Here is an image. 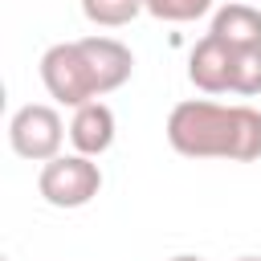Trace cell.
Returning <instances> with one entry per match:
<instances>
[{
  "instance_id": "1",
  "label": "cell",
  "mask_w": 261,
  "mask_h": 261,
  "mask_svg": "<svg viewBox=\"0 0 261 261\" xmlns=\"http://www.w3.org/2000/svg\"><path fill=\"white\" fill-rule=\"evenodd\" d=\"M167 143L188 159H261V110L188 98L167 114Z\"/></svg>"
},
{
  "instance_id": "2",
  "label": "cell",
  "mask_w": 261,
  "mask_h": 261,
  "mask_svg": "<svg viewBox=\"0 0 261 261\" xmlns=\"http://www.w3.org/2000/svg\"><path fill=\"white\" fill-rule=\"evenodd\" d=\"M41 82H45V90H49L53 102L73 106V110L86 106V102H94V98H102V86L94 77V65H90L82 41H57V45H49L45 57H41Z\"/></svg>"
},
{
  "instance_id": "3",
  "label": "cell",
  "mask_w": 261,
  "mask_h": 261,
  "mask_svg": "<svg viewBox=\"0 0 261 261\" xmlns=\"http://www.w3.org/2000/svg\"><path fill=\"white\" fill-rule=\"evenodd\" d=\"M37 192L45 196V204L53 208H82L102 192V171L90 155H57L49 163H41L37 175Z\"/></svg>"
},
{
  "instance_id": "4",
  "label": "cell",
  "mask_w": 261,
  "mask_h": 261,
  "mask_svg": "<svg viewBox=\"0 0 261 261\" xmlns=\"http://www.w3.org/2000/svg\"><path fill=\"white\" fill-rule=\"evenodd\" d=\"M61 143H65V122L45 102H29V106H20L8 118V147L20 159H29V163L57 159L61 155Z\"/></svg>"
},
{
  "instance_id": "5",
  "label": "cell",
  "mask_w": 261,
  "mask_h": 261,
  "mask_svg": "<svg viewBox=\"0 0 261 261\" xmlns=\"http://www.w3.org/2000/svg\"><path fill=\"white\" fill-rule=\"evenodd\" d=\"M188 77H192V86L204 90V94H224V90H232V49H228L220 37L208 33V37L192 49V57H188Z\"/></svg>"
},
{
  "instance_id": "6",
  "label": "cell",
  "mask_w": 261,
  "mask_h": 261,
  "mask_svg": "<svg viewBox=\"0 0 261 261\" xmlns=\"http://www.w3.org/2000/svg\"><path fill=\"white\" fill-rule=\"evenodd\" d=\"M69 143H73L77 155H90V159L110 151V143H114V110L106 102H98V98L77 106L73 122H69Z\"/></svg>"
},
{
  "instance_id": "7",
  "label": "cell",
  "mask_w": 261,
  "mask_h": 261,
  "mask_svg": "<svg viewBox=\"0 0 261 261\" xmlns=\"http://www.w3.org/2000/svg\"><path fill=\"white\" fill-rule=\"evenodd\" d=\"M82 49H86V57H90V65H94V77H98L102 94L118 90V86L130 77V69H135L130 49H126L122 41H114V37H82Z\"/></svg>"
},
{
  "instance_id": "8",
  "label": "cell",
  "mask_w": 261,
  "mask_h": 261,
  "mask_svg": "<svg viewBox=\"0 0 261 261\" xmlns=\"http://www.w3.org/2000/svg\"><path fill=\"white\" fill-rule=\"evenodd\" d=\"M212 37H220L228 49L261 45V8H253L245 0H232V4L216 8L212 12Z\"/></svg>"
},
{
  "instance_id": "9",
  "label": "cell",
  "mask_w": 261,
  "mask_h": 261,
  "mask_svg": "<svg viewBox=\"0 0 261 261\" xmlns=\"http://www.w3.org/2000/svg\"><path fill=\"white\" fill-rule=\"evenodd\" d=\"M139 12H147V0H82V16L98 29H122Z\"/></svg>"
},
{
  "instance_id": "10",
  "label": "cell",
  "mask_w": 261,
  "mask_h": 261,
  "mask_svg": "<svg viewBox=\"0 0 261 261\" xmlns=\"http://www.w3.org/2000/svg\"><path fill=\"white\" fill-rule=\"evenodd\" d=\"M232 94H261V45L232 49Z\"/></svg>"
},
{
  "instance_id": "11",
  "label": "cell",
  "mask_w": 261,
  "mask_h": 261,
  "mask_svg": "<svg viewBox=\"0 0 261 261\" xmlns=\"http://www.w3.org/2000/svg\"><path fill=\"white\" fill-rule=\"evenodd\" d=\"M147 12L167 24H188V20H200L204 12H212V0H147Z\"/></svg>"
},
{
  "instance_id": "12",
  "label": "cell",
  "mask_w": 261,
  "mask_h": 261,
  "mask_svg": "<svg viewBox=\"0 0 261 261\" xmlns=\"http://www.w3.org/2000/svg\"><path fill=\"white\" fill-rule=\"evenodd\" d=\"M171 261H204V257H196V253H179V257H171Z\"/></svg>"
},
{
  "instance_id": "13",
  "label": "cell",
  "mask_w": 261,
  "mask_h": 261,
  "mask_svg": "<svg viewBox=\"0 0 261 261\" xmlns=\"http://www.w3.org/2000/svg\"><path fill=\"white\" fill-rule=\"evenodd\" d=\"M237 261H261V257H237Z\"/></svg>"
}]
</instances>
